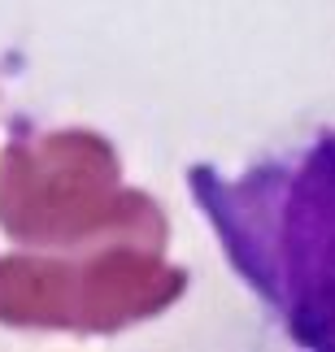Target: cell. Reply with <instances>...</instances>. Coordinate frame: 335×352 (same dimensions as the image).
Segmentation results:
<instances>
[{
  "mask_svg": "<svg viewBox=\"0 0 335 352\" xmlns=\"http://www.w3.org/2000/svg\"><path fill=\"white\" fill-rule=\"evenodd\" d=\"M288 179L292 183L279 187L274 196L305 231H292L288 239L261 235L252 252L244 248L235 256L261 292L296 261V274H288L270 300L288 309V322L301 331L305 344L335 348V140L318 144L305 157V170Z\"/></svg>",
  "mask_w": 335,
  "mask_h": 352,
  "instance_id": "6da1fadb",
  "label": "cell"
}]
</instances>
